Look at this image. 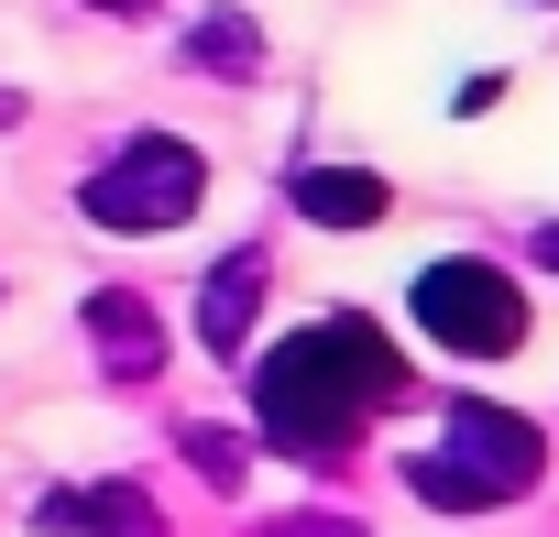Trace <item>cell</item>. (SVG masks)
Here are the masks:
<instances>
[{
    "instance_id": "3957f363",
    "label": "cell",
    "mask_w": 559,
    "mask_h": 537,
    "mask_svg": "<svg viewBox=\"0 0 559 537\" xmlns=\"http://www.w3.org/2000/svg\"><path fill=\"white\" fill-rule=\"evenodd\" d=\"M209 198V154L187 132H121L88 176H78V219L88 230H121V241H154V230H187Z\"/></svg>"
},
{
    "instance_id": "9c48e42d",
    "label": "cell",
    "mask_w": 559,
    "mask_h": 537,
    "mask_svg": "<svg viewBox=\"0 0 559 537\" xmlns=\"http://www.w3.org/2000/svg\"><path fill=\"white\" fill-rule=\"evenodd\" d=\"M187 67H209V77H263V34H252V12H219V0H209V12L187 23Z\"/></svg>"
},
{
    "instance_id": "5b68a950",
    "label": "cell",
    "mask_w": 559,
    "mask_h": 537,
    "mask_svg": "<svg viewBox=\"0 0 559 537\" xmlns=\"http://www.w3.org/2000/svg\"><path fill=\"white\" fill-rule=\"evenodd\" d=\"M263 286H274V252L263 241H230L209 275H198V351L209 362H241V341L263 319Z\"/></svg>"
},
{
    "instance_id": "277c9868",
    "label": "cell",
    "mask_w": 559,
    "mask_h": 537,
    "mask_svg": "<svg viewBox=\"0 0 559 537\" xmlns=\"http://www.w3.org/2000/svg\"><path fill=\"white\" fill-rule=\"evenodd\" d=\"M406 319H417L450 362H515V351H526V330H537L526 286L504 275V263H483V252H439V263H417Z\"/></svg>"
},
{
    "instance_id": "30bf717a",
    "label": "cell",
    "mask_w": 559,
    "mask_h": 537,
    "mask_svg": "<svg viewBox=\"0 0 559 537\" xmlns=\"http://www.w3.org/2000/svg\"><path fill=\"white\" fill-rule=\"evenodd\" d=\"M187 461H198V472H209L219 493L241 482V439H219V428H187Z\"/></svg>"
},
{
    "instance_id": "ba28073f",
    "label": "cell",
    "mask_w": 559,
    "mask_h": 537,
    "mask_svg": "<svg viewBox=\"0 0 559 537\" xmlns=\"http://www.w3.org/2000/svg\"><path fill=\"white\" fill-rule=\"evenodd\" d=\"M34 526H56V537H165L154 504H143V482H78V493H45Z\"/></svg>"
},
{
    "instance_id": "6da1fadb",
    "label": "cell",
    "mask_w": 559,
    "mask_h": 537,
    "mask_svg": "<svg viewBox=\"0 0 559 537\" xmlns=\"http://www.w3.org/2000/svg\"><path fill=\"white\" fill-rule=\"evenodd\" d=\"M384 406H406V351L362 308H330L252 351V439L286 461H352Z\"/></svg>"
},
{
    "instance_id": "8992f818",
    "label": "cell",
    "mask_w": 559,
    "mask_h": 537,
    "mask_svg": "<svg viewBox=\"0 0 559 537\" xmlns=\"http://www.w3.org/2000/svg\"><path fill=\"white\" fill-rule=\"evenodd\" d=\"M78 319H88V351H99V373H110V384H154V373H165V319H154V297L99 286Z\"/></svg>"
},
{
    "instance_id": "52a82bcc",
    "label": "cell",
    "mask_w": 559,
    "mask_h": 537,
    "mask_svg": "<svg viewBox=\"0 0 559 537\" xmlns=\"http://www.w3.org/2000/svg\"><path fill=\"white\" fill-rule=\"evenodd\" d=\"M286 208H297L308 230H384V219H395V187H384L373 165H308V176L286 187Z\"/></svg>"
},
{
    "instance_id": "4fadbf2b",
    "label": "cell",
    "mask_w": 559,
    "mask_h": 537,
    "mask_svg": "<svg viewBox=\"0 0 559 537\" xmlns=\"http://www.w3.org/2000/svg\"><path fill=\"white\" fill-rule=\"evenodd\" d=\"M12 121H23V88H0V132H12Z\"/></svg>"
},
{
    "instance_id": "5bb4252c",
    "label": "cell",
    "mask_w": 559,
    "mask_h": 537,
    "mask_svg": "<svg viewBox=\"0 0 559 537\" xmlns=\"http://www.w3.org/2000/svg\"><path fill=\"white\" fill-rule=\"evenodd\" d=\"M88 12H143V0H88Z\"/></svg>"
},
{
    "instance_id": "8fae6325",
    "label": "cell",
    "mask_w": 559,
    "mask_h": 537,
    "mask_svg": "<svg viewBox=\"0 0 559 537\" xmlns=\"http://www.w3.org/2000/svg\"><path fill=\"white\" fill-rule=\"evenodd\" d=\"M263 537H362L352 515H286V526H263Z\"/></svg>"
},
{
    "instance_id": "7c38bea8",
    "label": "cell",
    "mask_w": 559,
    "mask_h": 537,
    "mask_svg": "<svg viewBox=\"0 0 559 537\" xmlns=\"http://www.w3.org/2000/svg\"><path fill=\"white\" fill-rule=\"evenodd\" d=\"M526 252H537V275L559 286V219H537V230H526Z\"/></svg>"
},
{
    "instance_id": "7a4b0ae2",
    "label": "cell",
    "mask_w": 559,
    "mask_h": 537,
    "mask_svg": "<svg viewBox=\"0 0 559 537\" xmlns=\"http://www.w3.org/2000/svg\"><path fill=\"white\" fill-rule=\"evenodd\" d=\"M395 472H406V493H417V504H439V515H504V504H526V493L548 482V428H537L526 406L450 395L439 439H428V450H406Z\"/></svg>"
}]
</instances>
